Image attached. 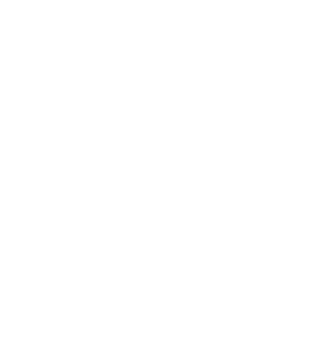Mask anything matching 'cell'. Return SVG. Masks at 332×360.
I'll return each instance as SVG.
<instances>
[]
</instances>
